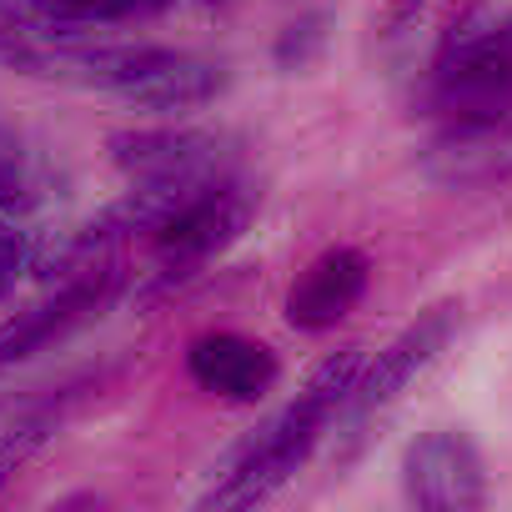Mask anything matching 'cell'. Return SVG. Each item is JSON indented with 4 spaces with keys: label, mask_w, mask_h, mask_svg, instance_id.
<instances>
[{
    "label": "cell",
    "mask_w": 512,
    "mask_h": 512,
    "mask_svg": "<svg viewBox=\"0 0 512 512\" xmlns=\"http://www.w3.org/2000/svg\"><path fill=\"white\" fill-rule=\"evenodd\" d=\"M367 367V352L362 347H342L332 352L312 377L307 387L267 422L256 427L231 457L226 467L211 477V487L201 492V507H216V512H231V507H251L272 497L317 447V437L327 432V422L352 407V392H357V377Z\"/></svg>",
    "instance_id": "1"
},
{
    "label": "cell",
    "mask_w": 512,
    "mask_h": 512,
    "mask_svg": "<svg viewBox=\"0 0 512 512\" xmlns=\"http://www.w3.org/2000/svg\"><path fill=\"white\" fill-rule=\"evenodd\" d=\"M66 81L111 91L146 111H196L226 91V71L206 56L166 46H106L91 36L76 46Z\"/></svg>",
    "instance_id": "2"
},
{
    "label": "cell",
    "mask_w": 512,
    "mask_h": 512,
    "mask_svg": "<svg viewBox=\"0 0 512 512\" xmlns=\"http://www.w3.org/2000/svg\"><path fill=\"white\" fill-rule=\"evenodd\" d=\"M422 176L442 191H487L512 181V111L452 116L422 146Z\"/></svg>",
    "instance_id": "3"
},
{
    "label": "cell",
    "mask_w": 512,
    "mask_h": 512,
    "mask_svg": "<svg viewBox=\"0 0 512 512\" xmlns=\"http://www.w3.org/2000/svg\"><path fill=\"white\" fill-rule=\"evenodd\" d=\"M251 221V191L236 181V176H221L211 186H201L161 231H156V246H161V267L166 277H191L201 272L211 256H221Z\"/></svg>",
    "instance_id": "4"
},
{
    "label": "cell",
    "mask_w": 512,
    "mask_h": 512,
    "mask_svg": "<svg viewBox=\"0 0 512 512\" xmlns=\"http://www.w3.org/2000/svg\"><path fill=\"white\" fill-rule=\"evenodd\" d=\"M111 161L126 181L156 186H206L226 171V136L196 126H156V131H116Z\"/></svg>",
    "instance_id": "5"
},
{
    "label": "cell",
    "mask_w": 512,
    "mask_h": 512,
    "mask_svg": "<svg viewBox=\"0 0 512 512\" xmlns=\"http://www.w3.org/2000/svg\"><path fill=\"white\" fill-rule=\"evenodd\" d=\"M402 492L427 512H477L487 507L482 452L462 432H427L402 452Z\"/></svg>",
    "instance_id": "6"
},
{
    "label": "cell",
    "mask_w": 512,
    "mask_h": 512,
    "mask_svg": "<svg viewBox=\"0 0 512 512\" xmlns=\"http://www.w3.org/2000/svg\"><path fill=\"white\" fill-rule=\"evenodd\" d=\"M452 332H457V302H437V307L417 312V322H407V327L362 367L357 392H352V407H357V412H377V407L397 402V397L407 392V382H412L417 372H427V367L447 352Z\"/></svg>",
    "instance_id": "7"
},
{
    "label": "cell",
    "mask_w": 512,
    "mask_h": 512,
    "mask_svg": "<svg viewBox=\"0 0 512 512\" xmlns=\"http://www.w3.org/2000/svg\"><path fill=\"white\" fill-rule=\"evenodd\" d=\"M367 277H372L367 251H357V246L322 251L317 262L297 277V287L287 292V322L297 332H327V327H337L362 302Z\"/></svg>",
    "instance_id": "8"
},
{
    "label": "cell",
    "mask_w": 512,
    "mask_h": 512,
    "mask_svg": "<svg viewBox=\"0 0 512 512\" xmlns=\"http://www.w3.org/2000/svg\"><path fill=\"white\" fill-rule=\"evenodd\" d=\"M186 372H191L196 387H206V392H216V397L256 402V397H267L272 382H277V357H272V347L251 342V337L206 332V337L191 342Z\"/></svg>",
    "instance_id": "9"
},
{
    "label": "cell",
    "mask_w": 512,
    "mask_h": 512,
    "mask_svg": "<svg viewBox=\"0 0 512 512\" xmlns=\"http://www.w3.org/2000/svg\"><path fill=\"white\" fill-rule=\"evenodd\" d=\"M106 292H111V272L86 277V282H66V287H56V297L16 312L11 322H0V372L26 362V357H36L46 342L66 337L81 317H91L106 302Z\"/></svg>",
    "instance_id": "10"
},
{
    "label": "cell",
    "mask_w": 512,
    "mask_h": 512,
    "mask_svg": "<svg viewBox=\"0 0 512 512\" xmlns=\"http://www.w3.org/2000/svg\"><path fill=\"white\" fill-rule=\"evenodd\" d=\"M56 432V417L51 412H41V417H26V422H16L6 437H0V487H6L11 477H16V467L46 442Z\"/></svg>",
    "instance_id": "11"
},
{
    "label": "cell",
    "mask_w": 512,
    "mask_h": 512,
    "mask_svg": "<svg viewBox=\"0 0 512 512\" xmlns=\"http://www.w3.org/2000/svg\"><path fill=\"white\" fill-rule=\"evenodd\" d=\"M31 267V246L16 226H0V297H11L21 272Z\"/></svg>",
    "instance_id": "12"
},
{
    "label": "cell",
    "mask_w": 512,
    "mask_h": 512,
    "mask_svg": "<svg viewBox=\"0 0 512 512\" xmlns=\"http://www.w3.org/2000/svg\"><path fill=\"white\" fill-rule=\"evenodd\" d=\"M317 41H322V21H317V16L302 21V26H292L287 41H282V66H292V61L302 66V61H307V46H317Z\"/></svg>",
    "instance_id": "13"
},
{
    "label": "cell",
    "mask_w": 512,
    "mask_h": 512,
    "mask_svg": "<svg viewBox=\"0 0 512 512\" xmlns=\"http://www.w3.org/2000/svg\"><path fill=\"white\" fill-rule=\"evenodd\" d=\"M422 11H427V0H387V31H392V36L407 31Z\"/></svg>",
    "instance_id": "14"
},
{
    "label": "cell",
    "mask_w": 512,
    "mask_h": 512,
    "mask_svg": "<svg viewBox=\"0 0 512 512\" xmlns=\"http://www.w3.org/2000/svg\"><path fill=\"white\" fill-rule=\"evenodd\" d=\"M11 6H31V0H11Z\"/></svg>",
    "instance_id": "15"
}]
</instances>
